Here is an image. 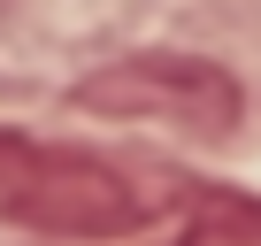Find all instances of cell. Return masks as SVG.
I'll list each match as a JSON object with an SVG mask.
<instances>
[{
	"label": "cell",
	"mask_w": 261,
	"mask_h": 246,
	"mask_svg": "<svg viewBox=\"0 0 261 246\" xmlns=\"http://www.w3.org/2000/svg\"><path fill=\"white\" fill-rule=\"evenodd\" d=\"M0 223L46 238H130L146 223V192L100 154L0 131Z\"/></svg>",
	"instance_id": "6da1fadb"
},
{
	"label": "cell",
	"mask_w": 261,
	"mask_h": 246,
	"mask_svg": "<svg viewBox=\"0 0 261 246\" xmlns=\"http://www.w3.org/2000/svg\"><path fill=\"white\" fill-rule=\"evenodd\" d=\"M177 246H261V200H246V192H200Z\"/></svg>",
	"instance_id": "3957f363"
},
{
	"label": "cell",
	"mask_w": 261,
	"mask_h": 246,
	"mask_svg": "<svg viewBox=\"0 0 261 246\" xmlns=\"http://www.w3.org/2000/svg\"><path fill=\"white\" fill-rule=\"evenodd\" d=\"M69 100L85 115H115V123H162L185 139H230L246 123V92L223 62L207 54H123L92 77L69 85Z\"/></svg>",
	"instance_id": "7a4b0ae2"
}]
</instances>
